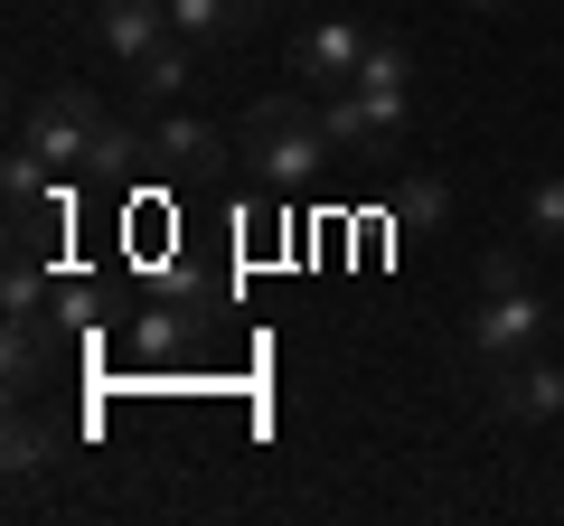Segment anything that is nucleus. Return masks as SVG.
Wrapping results in <instances>:
<instances>
[{"label":"nucleus","instance_id":"obj_14","mask_svg":"<svg viewBox=\"0 0 564 526\" xmlns=\"http://www.w3.org/2000/svg\"><path fill=\"white\" fill-rule=\"evenodd\" d=\"M132 348H141V358H180V348H188V320H180L170 302H151V310L132 320Z\"/></svg>","mask_w":564,"mask_h":526},{"label":"nucleus","instance_id":"obj_11","mask_svg":"<svg viewBox=\"0 0 564 526\" xmlns=\"http://www.w3.org/2000/svg\"><path fill=\"white\" fill-rule=\"evenodd\" d=\"M386 217H395L404 235H433V226L452 217V188L433 179V169H404V179H395V207H386Z\"/></svg>","mask_w":564,"mask_h":526},{"label":"nucleus","instance_id":"obj_3","mask_svg":"<svg viewBox=\"0 0 564 526\" xmlns=\"http://www.w3.org/2000/svg\"><path fill=\"white\" fill-rule=\"evenodd\" d=\"M480 405L499 414V424H555L564 414V366L545 358V348L536 358H489L480 366Z\"/></svg>","mask_w":564,"mask_h":526},{"label":"nucleus","instance_id":"obj_16","mask_svg":"<svg viewBox=\"0 0 564 526\" xmlns=\"http://www.w3.org/2000/svg\"><path fill=\"white\" fill-rule=\"evenodd\" d=\"M527 283V244H489L480 254V292H518Z\"/></svg>","mask_w":564,"mask_h":526},{"label":"nucleus","instance_id":"obj_1","mask_svg":"<svg viewBox=\"0 0 564 526\" xmlns=\"http://www.w3.org/2000/svg\"><path fill=\"white\" fill-rule=\"evenodd\" d=\"M236 151H245V169L263 188H311L339 161V142H329V122H321V95H263L236 122Z\"/></svg>","mask_w":564,"mask_h":526},{"label":"nucleus","instance_id":"obj_10","mask_svg":"<svg viewBox=\"0 0 564 526\" xmlns=\"http://www.w3.org/2000/svg\"><path fill=\"white\" fill-rule=\"evenodd\" d=\"M141 151H151V169H198V161H217V132L198 113H161L141 132Z\"/></svg>","mask_w":564,"mask_h":526},{"label":"nucleus","instance_id":"obj_6","mask_svg":"<svg viewBox=\"0 0 564 526\" xmlns=\"http://www.w3.org/2000/svg\"><path fill=\"white\" fill-rule=\"evenodd\" d=\"M358 103L377 113L386 142L404 151V122H414V47L386 39V29H377V47H367V66H358Z\"/></svg>","mask_w":564,"mask_h":526},{"label":"nucleus","instance_id":"obj_8","mask_svg":"<svg viewBox=\"0 0 564 526\" xmlns=\"http://www.w3.org/2000/svg\"><path fill=\"white\" fill-rule=\"evenodd\" d=\"M188 76H198V39H161L132 66V113H170L188 95Z\"/></svg>","mask_w":564,"mask_h":526},{"label":"nucleus","instance_id":"obj_5","mask_svg":"<svg viewBox=\"0 0 564 526\" xmlns=\"http://www.w3.org/2000/svg\"><path fill=\"white\" fill-rule=\"evenodd\" d=\"M367 47H377V29H367V20H311L302 47H292V76H302V95H339V85H358Z\"/></svg>","mask_w":564,"mask_h":526},{"label":"nucleus","instance_id":"obj_7","mask_svg":"<svg viewBox=\"0 0 564 526\" xmlns=\"http://www.w3.org/2000/svg\"><path fill=\"white\" fill-rule=\"evenodd\" d=\"M161 39H180L170 0H95V47H104L113 66H141Z\"/></svg>","mask_w":564,"mask_h":526},{"label":"nucleus","instance_id":"obj_17","mask_svg":"<svg viewBox=\"0 0 564 526\" xmlns=\"http://www.w3.org/2000/svg\"><path fill=\"white\" fill-rule=\"evenodd\" d=\"M462 10L470 20H508V0H462Z\"/></svg>","mask_w":564,"mask_h":526},{"label":"nucleus","instance_id":"obj_2","mask_svg":"<svg viewBox=\"0 0 564 526\" xmlns=\"http://www.w3.org/2000/svg\"><path fill=\"white\" fill-rule=\"evenodd\" d=\"M113 122V103L95 95V85H39V95L20 103V142L39 151L57 179H76L85 161H95V132Z\"/></svg>","mask_w":564,"mask_h":526},{"label":"nucleus","instance_id":"obj_13","mask_svg":"<svg viewBox=\"0 0 564 526\" xmlns=\"http://www.w3.org/2000/svg\"><path fill=\"white\" fill-rule=\"evenodd\" d=\"M141 161H151V151H141V132L113 113V122L95 132V161H85V169H95V179H122V169H141Z\"/></svg>","mask_w":564,"mask_h":526},{"label":"nucleus","instance_id":"obj_4","mask_svg":"<svg viewBox=\"0 0 564 526\" xmlns=\"http://www.w3.org/2000/svg\"><path fill=\"white\" fill-rule=\"evenodd\" d=\"M555 339V310L536 302V292H480V310H470V358H536V348Z\"/></svg>","mask_w":564,"mask_h":526},{"label":"nucleus","instance_id":"obj_15","mask_svg":"<svg viewBox=\"0 0 564 526\" xmlns=\"http://www.w3.org/2000/svg\"><path fill=\"white\" fill-rule=\"evenodd\" d=\"M527 244H564V169L527 188Z\"/></svg>","mask_w":564,"mask_h":526},{"label":"nucleus","instance_id":"obj_12","mask_svg":"<svg viewBox=\"0 0 564 526\" xmlns=\"http://www.w3.org/2000/svg\"><path fill=\"white\" fill-rule=\"evenodd\" d=\"M0 451H10V480H39V470L47 461H57V432H47V424H29V414H10V432H0Z\"/></svg>","mask_w":564,"mask_h":526},{"label":"nucleus","instance_id":"obj_9","mask_svg":"<svg viewBox=\"0 0 564 526\" xmlns=\"http://www.w3.org/2000/svg\"><path fill=\"white\" fill-rule=\"evenodd\" d=\"M263 10H273V0H170L180 39H198V47H236V39H254Z\"/></svg>","mask_w":564,"mask_h":526}]
</instances>
